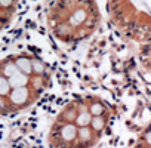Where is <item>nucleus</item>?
I'll use <instances>...</instances> for the list:
<instances>
[{"instance_id": "2", "label": "nucleus", "mask_w": 151, "mask_h": 148, "mask_svg": "<svg viewBox=\"0 0 151 148\" xmlns=\"http://www.w3.org/2000/svg\"><path fill=\"white\" fill-rule=\"evenodd\" d=\"M53 85L47 59L34 50L18 49L0 55V117H12L34 107Z\"/></svg>"}, {"instance_id": "3", "label": "nucleus", "mask_w": 151, "mask_h": 148, "mask_svg": "<svg viewBox=\"0 0 151 148\" xmlns=\"http://www.w3.org/2000/svg\"><path fill=\"white\" fill-rule=\"evenodd\" d=\"M101 19L96 0H50L45 12L49 36L67 49L91 40L98 31Z\"/></svg>"}, {"instance_id": "5", "label": "nucleus", "mask_w": 151, "mask_h": 148, "mask_svg": "<svg viewBox=\"0 0 151 148\" xmlns=\"http://www.w3.org/2000/svg\"><path fill=\"white\" fill-rule=\"evenodd\" d=\"M126 148H151V113L145 117V121L138 123Z\"/></svg>"}, {"instance_id": "4", "label": "nucleus", "mask_w": 151, "mask_h": 148, "mask_svg": "<svg viewBox=\"0 0 151 148\" xmlns=\"http://www.w3.org/2000/svg\"><path fill=\"white\" fill-rule=\"evenodd\" d=\"M126 40L132 43L144 74L151 79V22L127 36Z\"/></svg>"}, {"instance_id": "1", "label": "nucleus", "mask_w": 151, "mask_h": 148, "mask_svg": "<svg viewBox=\"0 0 151 148\" xmlns=\"http://www.w3.org/2000/svg\"><path fill=\"white\" fill-rule=\"evenodd\" d=\"M114 113L111 101L95 92L67 99L47 126V148H95L104 139Z\"/></svg>"}, {"instance_id": "6", "label": "nucleus", "mask_w": 151, "mask_h": 148, "mask_svg": "<svg viewBox=\"0 0 151 148\" xmlns=\"http://www.w3.org/2000/svg\"><path fill=\"white\" fill-rule=\"evenodd\" d=\"M19 0H0V33L5 31L18 14Z\"/></svg>"}]
</instances>
